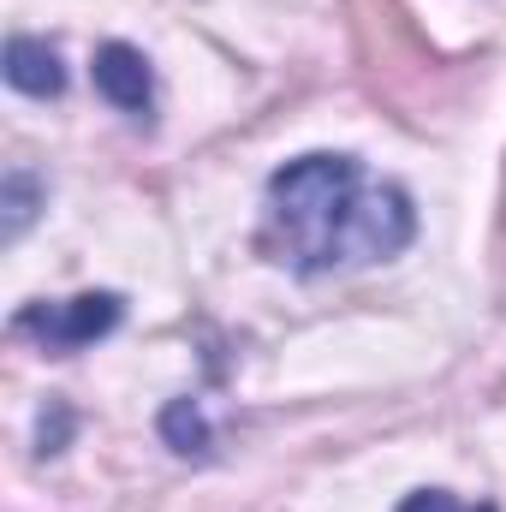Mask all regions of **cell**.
Instances as JSON below:
<instances>
[{
    "mask_svg": "<svg viewBox=\"0 0 506 512\" xmlns=\"http://www.w3.org/2000/svg\"><path fill=\"white\" fill-rule=\"evenodd\" d=\"M364 167L358 155H298L268 179V233L280 262L298 274H334L352 268V221L364 203Z\"/></svg>",
    "mask_w": 506,
    "mask_h": 512,
    "instance_id": "6da1fadb",
    "label": "cell"
},
{
    "mask_svg": "<svg viewBox=\"0 0 506 512\" xmlns=\"http://www.w3.org/2000/svg\"><path fill=\"white\" fill-rule=\"evenodd\" d=\"M126 316V298L120 292H78V298H60V304H30L18 310V334H36L48 352H84L96 340H108Z\"/></svg>",
    "mask_w": 506,
    "mask_h": 512,
    "instance_id": "7a4b0ae2",
    "label": "cell"
},
{
    "mask_svg": "<svg viewBox=\"0 0 506 512\" xmlns=\"http://www.w3.org/2000/svg\"><path fill=\"white\" fill-rule=\"evenodd\" d=\"M90 78H96V90H102L120 114H149V102H155V72H149V60H143L131 42H102Z\"/></svg>",
    "mask_w": 506,
    "mask_h": 512,
    "instance_id": "3957f363",
    "label": "cell"
},
{
    "mask_svg": "<svg viewBox=\"0 0 506 512\" xmlns=\"http://www.w3.org/2000/svg\"><path fill=\"white\" fill-rule=\"evenodd\" d=\"M6 84L18 90V96H60L66 90V66H60V54L48 48V42H36V36H12L6 42Z\"/></svg>",
    "mask_w": 506,
    "mask_h": 512,
    "instance_id": "277c9868",
    "label": "cell"
},
{
    "mask_svg": "<svg viewBox=\"0 0 506 512\" xmlns=\"http://www.w3.org/2000/svg\"><path fill=\"white\" fill-rule=\"evenodd\" d=\"M161 441H167L173 453H185V459H203V453L215 447L209 417L197 411V399H167V405H161Z\"/></svg>",
    "mask_w": 506,
    "mask_h": 512,
    "instance_id": "5b68a950",
    "label": "cell"
},
{
    "mask_svg": "<svg viewBox=\"0 0 506 512\" xmlns=\"http://www.w3.org/2000/svg\"><path fill=\"white\" fill-rule=\"evenodd\" d=\"M36 179L30 173H6V239H18L24 227H30V215H36Z\"/></svg>",
    "mask_w": 506,
    "mask_h": 512,
    "instance_id": "8992f818",
    "label": "cell"
},
{
    "mask_svg": "<svg viewBox=\"0 0 506 512\" xmlns=\"http://www.w3.org/2000/svg\"><path fill=\"white\" fill-rule=\"evenodd\" d=\"M399 512H501V507H489V501H477V507H459L447 489H417V495H405V501H399Z\"/></svg>",
    "mask_w": 506,
    "mask_h": 512,
    "instance_id": "52a82bcc",
    "label": "cell"
}]
</instances>
